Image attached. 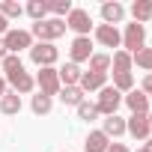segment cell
<instances>
[{
    "label": "cell",
    "mask_w": 152,
    "mask_h": 152,
    "mask_svg": "<svg viewBox=\"0 0 152 152\" xmlns=\"http://www.w3.org/2000/svg\"><path fill=\"white\" fill-rule=\"evenodd\" d=\"M137 152H143V149H137Z\"/></svg>",
    "instance_id": "74e56055"
},
{
    "label": "cell",
    "mask_w": 152,
    "mask_h": 152,
    "mask_svg": "<svg viewBox=\"0 0 152 152\" xmlns=\"http://www.w3.org/2000/svg\"><path fill=\"white\" fill-rule=\"evenodd\" d=\"M3 45H6V51L9 54H21V51H30L33 48V36H30V30H9L6 36H3Z\"/></svg>",
    "instance_id": "5b68a950"
},
{
    "label": "cell",
    "mask_w": 152,
    "mask_h": 152,
    "mask_svg": "<svg viewBox=\"0 0 152 152\" xmlns=\"http://www.w3.org/2000/svg\"><path fill=\"white\" fill-rule=\"evenodd\" d=\"M0 15H3L6 21H9V18H21V15H24V6L15 3V0H0Z\"/></svg>",
    "instance_id": "cb8c5ba5"
},
{
    "label": "cell",
    "mask_w": 152,
    "mask_h": 152,
    "mask_svg": "<svg viewBox=\"0 0 152 152\" xmlns=\"http://www.w3.org/2000/svg\"><path fill=\"white\" fill-rule=\"evenodd\" d=\"M6 93H9V90H6V78H0V99H3Z\"/></svg>",
    "instance_id": "836d02e7"
},
{
    "label": "cell",
    "mask_w": 152,
    "mask_h": 152,
    "mask_svg": "<svg viewBox=\"0 0 152 152\" xmlns=\"http://www.w3.org/2000/svg\"><path fill=\"white\" fill-rule=\"evenodd\" d=\"M107 146H110V137L99 128V131H90L87 134V140H84V149L87 152H107Z\"/></svg>",
    "instance_id": "4fadbf2b"
},
{
    "label": "cell",
    "mask_w": 152,
    "mask_h": 152,
    "mask_svg": "<svg viewBox=\"0 0 152 152\" xmlns=\"http://www.w3.org/2000/svg\"><path fill=\"white\" fill-rule=\"evenodd\" d=\"M131 63H137L146 75L152 72V48H140V51H134L131 54Z\"/></svg>",
    "instance_id": "d4e9b609"
},
{
    "label": "cell",
    "mask_w": 152,
    "mask_h": 152,
    "mask_svg": "<svg viewBox=\"0 0 152 152\" xmlns=\"http://www.w3.org/2000/svg\"><path fill=\"white\" fill-rule=\"evenodd\" d=\"M143 93H146V96L152 99V72H149L146 78H143Z\"/></svg>",
    "instance_id": "4dcf8cb0"
},
{
    "label": "cell",
    "mask_w": 152,
    "mask_h": 152,
    "mask_svg": "<svg viewBox=\"0 0 152 152\" xmlns=\"http://www.w3.org/2000/svg\"><path fill=\"white\" fill-rule=\"evenodd\" d=\"M122 102L128 104L131 113H149V96L143 90H131L128 96H122Z\"/></svg>",
    "instance_id": "7c38bea8"
},
{
    "label": "cell",
    "mask_w": 152,
    "mask_h": 152,
    "mask_svg": "<svg viewBox=\"0 0 152 152\" xmlns=\"http://www.w3.org/2000/svg\"><path fill=\"white\" fill-rule=\"evenodd\" d=\"M36 87H39V93L42 96H60V90H63V84H60V75H57V69L54 66H48V69H39V75H36Z\"/></svg>",
    "instance_id": "3957f363"
},
{
    "label": "cell",
    "mask_w": 152,
    "mask_h": 152,
    "mask_svg": "<svg viewBox=\"0 0 152 152\" xmlns=\"http://www.w3.org/2000/svg\"><path fill=\"white\" fill-rule=\"evenodd\" d=\"M6 84H9V87H12V93H18V96H27V93H33V90H36V78H33V75H27V72L6 75Z\"/></svg>",
    "instance_id": "8fae6325"
},
{
    "label": "cell",
    "mask_w": 152,
    "mask_h": 152,
    "mask_svg": "<svg viewBox=\"0 0 152 152\" xmlns=\"http://www.w3.org/2000/svg\"><path fill=\"white\" fill-rule=\"evenodd\" d=\"M149 125H152V110H149Z\"/></svg>",
    "instance_id": "8d00e7d4"
},
{
    "label": "cell",
    "mask_w": 152,
    "mask_h": 152,
    "mask_svg": "<svg viewBox=\"0 0 152 152\" xmlns=\"http://www.w3.org/2000/svg\"><path fill=\"white\" fill-rule=\"evenodd\" d=\"M102 18H104V24H110V27H116L122 18H125V6L122 3H102Z\"/></svg>",
    "instance_id": "9a60e30c"
},
{
    "label": "cell",
    "mask_w": 152,
    "mask_h": 152,
    "mask_svg": "<svg viewBox=\"0 0 152 152\" xmlns=\"http://www.w3.org/2000/svg\"><path fill=\"white\" fill-rule=\"evenodd\" d=\"M57 75H60V84L63 87H78L81 84V66H75V63H66L63 69H57Z\"/></svg>",
    "instance_id": "5bb4252c"
},
{
    "label": "cell",
    "mask_w": 152,
    "mask_h": 152,
    "mask_svg": "<svg viewBox=\"0 0 152 152\" xmlns=\"http://www.w3.org/2000/svg\"><path fill=\"white\" fill-rule=\"evenodd\" d=\"M66 30H75L78 36H90V30H93L90 12H87V9H72V12L66 15Z\"/></svg>",
    "instance_id": "ba28073f"
},
{
    "label": "cell",
    "mask_w": 152,
    "mask_h": 152,
    "mask_svg": "<svg viewBox=\"0 0 152 152\" xmlns=\"http://www.w3.org/2000/svg\"><path fill=\"white\" fill-rule=\"evenodd\" d=\"M143 42H146V27L143 24H125V33H122V48L128 51V54H134V51H140L143 48Z\"/></svg>",
    "instance_id": "8992f818"
},
{
    "label": "cell",
    "mask_w": 152,
    "mask_h": 152,
    "mask_svg": "<svg viewBox=\"0 0 152 152\" xmlns=\"http://www.w3.org/2000/svg\"><path fill=\"white\" fill-rule=\"evenodd\" d=\"M6 54H9V51H6V45H3V36H0V60H3Z\"/></svg>",
    "instance_id": "e575fe53"
},
{
    "label": "cell",
    "mask_w": 152,
    "mask_h": 152,
    "mask_svg": "<svg viewBox=\"0 0 152 152\" xmlns=\"http://www.w3.org/2000/svg\"><path fill=\"white\" fill-rule=\"evenodd\" d=\"M24 12L33 18V21H45L48 18V0H30L24 6Z\"/></svg>",
    "instance_id": "44dd1931"
},
{
    "label": "cell",
    "mask_w": 152,
    "mask_h": 152,
    "mask_svg": "<svg viewBox=\"0 0 152 152\" xmlns=\"http://www.w3.org/2000/svg\"><path fill=\"white\" fill-rule=\"evenodd\" d=\"M143 152H152V140H146V143H143Z\"/></svg>",
    "instance_id": "d590c367"
},
{
    "label": "cell",
    "mask_w": 152,
    "mask_h": 152,
    "mask_svg": "<svg viewBox=\"0 0 152 152\" xmlns=\"http://www.w3.org/2000/svg\"><path fill=\"white\" fill-rule=\"evenodd\" d=\"M60 99H63V104L78 107V104L84 102V90H81V87H63V90H60Z\"/></svg>",
    "instance_id": "7402d4cb"
},
{
    "label": "cell",
    "mask_w": 152,
    "mask_h": 152,
    "mask_svg": "<svg viewBox=\"0 0 152 152\" xmlns=\"http://www.w3.org/2000/svg\"><path fill=\"white\" fill-rule=\"evenodd\" d=\"M93 33H96V42H99L102 48H119V45H122V33H119L116 27H110V24H99Z\"/></svg>",
    "instance_id": "30bf717a"
},
{
    "label": "cell",
    "mask_w": 152,
    "mask_h": 152,
    "mask_svg": "<svg viewBox=\"0 0 152 152\" xmlns=\"http://www.w3.org/2000/svg\"><path fill=\"white\" fill-rule=\"evenodd\" d=\"M66 33V21L63 18H45V21H36L30 36L39 39V42H57L60 36Z\"/></svg>",
    "instance_id": "6da1fadb"
},
{
    "label": "cell",
    "mask_w": 152,
    "mask_h": 152,
    "mask_svg": "<svg viewBox=\"0 0 152 152\" xmlns=\"http://www.w3.org/2000/svg\"><path fill=\"white\" fill-rule=\"evenodd\" d=\"M119 104H122V93H116L113 87H102L99 90V102H96L99 116H113Z\"/></svg>",
    "instance_id": "277c9868"
},
{
    "label": "cell",
    "mask_w": 152,
    "mask_h": 152,
    "mask_svg": "<svg viewBox=\"0 0 152 152\" xmlns=\"http://www.w3.org/2000/svg\"><path fill=\"white\" fill-rule=\"evenodd\" d=\"M104 81H107V75H99V72H84L78 87H81L84 93H93V90H102V87H104Z\"/></svg>",
    "instance_id": "2e32d148"
},
{
    "label": "cell",
    "mask_w": 152,
    "mask_h": 152,
    "mask_svg": "<svg viewBox=\"0 0 152 152\" xmlns=\"http://www.w3.org/2000/svg\"><path fill=\"white\" fill-rule=\"evenodd\" d=\"M102 131L107 134V137H122L125 134V119L122 116H104V125H102Z\"/></svg>",
    "instance_id": "d6986e66"
},
{
    "label": "cell",
    "mask_w": 152,
    "mask_h": 152,
    "mask_svg": "<svg viewBox=\"0 0 152 152\" xmlns=\"http://www.w3.org/2000/svg\"><path fill=\"white\" fill-rule=\"evenodd\" d=\"M107 152H131V149H128L125 143H110V146H107Z\"/></svg>",
    "instance_id": "1f68e13d"
},
{
    "label": "cell",
    "mask_w": 152,
    "mask_h": 152,
    "mask_svg": "<svg viewBox=\"0 0 152 152\" xmlns=\"http://www.w3.org/2000/svg\"><path fill=\"white\" fill-rule=\"evenodd\" d=\"M113 90H116V93H131V90H134L131 72H125V75H113Z\"/></svg>",
    "instance_id": "4316f807"
},
{
    "label": "cell",
    "mask_w": 152,
    "mask_h": 152,
    "mask_svg": "<svg viewBox=\"0 0 152 152\" xmlns=\"http://www.w3.org/2000/svg\"><path fill=\"white\" fill-rule=\"evenodd\" d=\"M110 66H113V75H125V72H131V54L128 51H113L110 54Z\"/></svg>",
    "instance_id": "e0dca14e"
},
{
    "label": "cell",
    "mask_w": 152,
    "mask_h": 152,
    "mask_svg": "<svg viewBox=\"0 0 152 152\" xmlns=\"http://www.w3.org/2000/svg\"><path fill=\"white\" fill-rule=\"evenodd\" d=\"M125 131H128L134 140H149V134H152L149 113H131V116L125 119Z\"/></svg>",
    "instance_id": "52a82bcc"
},
{
    "label": "cell",
    "mask_w": 152,
    "mask_h": 152,
    "mask_svg": "<svg viewBox=\"0 0 152 152\" xmlns=\"http://www.w3.org/2000/svg\"><path fill=\"white\" fill-rule=\"evenodd\" d=\"M131 15H134V21H137V24H146V21H152V0H134Z\"/></svg>",
    "instance_id": "ffe728a7"
},
{
    "label": "cell",
    "mask_w": 152,
    "mask_h": 152,
    "mask_svg": "<svg viewBox=\"0 0 152 152\" xmlns=\"http://www.w3.org/2000/svg\"><path fill=\"white\" fill-rule=\"evenodd\" d=\"M30 60H33L39 69H48V66H54V63L60 60V51H57L54 42H33V48H30Z\"/></svg>",
    "instance_id": "7a4b0ae2"
},
{
    "label": "cell",
    "mask_w": 152,
    "mask_h": 152,
    "mask_svg": "<svg viewBox=\"0 0 152 152\" xmlns=\"http://www.w3.org/2000/svg\"><path fill=\"white\" fill-rule=\"evenodd\" d=\"M107 69H110V54H93L90 57V72L107 75Z\"/></svg>",
    "instance_id": "484cf974"
},
{
    "label": "cell",
    "mask_w": 152,
    "mask_h": 152,
    "mask_svg": "<svg viewBox=\"0 0 152 152\" xmlns=\"http://www.w3.org/2000/svg\"><path fill=\"white\" fill-rule=\"evenodd\" d=\"M30 107H33V113H36V116H45V113H51V107H54V99H48V96L36 93V96H33V102H30Z\"/></svg>",
    "instance_id": "603a6c76"
},
{
    "label": "cell",
    "mask_w": 152,
    "mask_h": 152,
    "mask_svg": "<svg viewBox=\"0 0 152 152\" xmlns=\"http://www.w3.org/2000/svg\"><path fill=\"white\" fill-rule=\"evenodd\" d=\"M96 51H93V42H90V36H75L72 39V48H69V63H90V57H93Z\"/></svg>",
    "instance_id": "9c48e42d"
},
{
    "label": "cell",
    "mask_w": 152,
    "mask_h": 152,
    "mask_svg": "<svg viewBox=\"0 0 152 152\" xmlns=\"http://www.w3.org/2000/svg\"><path fill=\"white\" fill-rule=\"evenodd\" d=\"M75 110H78V119H87V122H93V119H99V110H96V104H90L87 99L78 104V107H75Z\"/></svg>",
    "instance_id": "f546056e"
},
{
    "label": "cell",
    "mask_w": 152,
    "mask_h": 152,
    "mask_svg": "<svg viewBox=\"0 0 152 152\" xmlns=\"http://www.w3.org/2000/svg\"><path fill=\"white\" fill-rule=\"evenodd\" d=\"M75 6H72V0H51L48 3V12H54V18H63V15H69Z\"/></svg>",
    "instance_id": "f1b7e54d"
},
{
    "label": "cell",
    "mask_w": 152,
    "mask_h": 152,
    "mask_svg": "<svg viewBox=\"0 0 152 152\" xmlns=\"http://www.w3.org/2000/svg\"><path fill=\"white\" fill-rule=\"evenodd\" d=\"M18 110H21V96L9 90L3 99H0V113H3V116H15Z\"/></svg>",
    "instance_id": "ac0fdd59"
},
{
    "label": "cell",
    "mask_w": 152,
    "mask_h": 152,
    "mask_svg": "<svg viewBox=\"0 0 152 152\" xmlns=\"http://www.w3.org/2000/svg\"><path fill=\"white\" fill-rule=\"evenodd\" d=\"M0 66H3V72H6V75L24 72V63H21V57H15V54H6L3 60H0Z\"/></svg>",
    "instance_id": "83f0119b"
},
{
    "label": "cell",
    "mask_w": 152,
    "mask_h": 152,
    "mask_svg": "<svg viewBox=\"0 0 152 152\" xmlns=\"http://www.w3.org/2000/svg\"><path fill=\"white\" fill-rule=\"evenodd\" d=\"M6 33H9V21L0 15V36H6Z\"/></svg>",
    "instance_id": "d6a6232c"
}]
</instances>
